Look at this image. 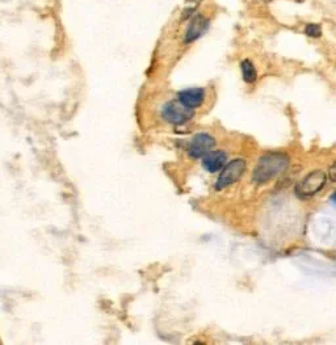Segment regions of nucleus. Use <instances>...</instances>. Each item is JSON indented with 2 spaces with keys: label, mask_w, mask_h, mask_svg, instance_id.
Instances as JSON below:
<instances>
[{
  "label": "nucleus",
  "mask_w": 336,
  "mask_h": 345,
  "mask_svg": "<svg viewBox=\"0 0 336 345\" xmlns=\"http://www.w3.org/2000/svg\"><path fill=\"white\" fill-rule=\"evenodd\" d=\"M289 166V158L285 154L280 152H269L261 156L256 168L253 171V181L257 184H264L282 173Z\"/></svg>",
  "instance_id": "f257e3e1"
},
{
  "label": "nucleus",
  "mask_w": 336,
  "mask_h": 345,
  "mask_svg": "<svg viewBox=\"0 0 336 345\" xmlns=\"http://www.w3.org/2000/svg\"><path fill=\"white\" fill-rule=\"evenodd\" d=\"M327 176L323 171H314L309 173L296 187V193L301 198H310L318 193L326 185Z\"/></svg>",
  "instance_id": "f03ea898"
},
{
  "label": "nucleus",
  "mask_w": 336,
  "mask_h": 345,
  "mask_svg": "<svg viewBox=\"0 0 336 345\" xmlns=\"http://www.w3.org/2000/svg\"><path fill=\"white\" fill-rule=\"evenodd\" d=\"M195 112L181 104L180 101H170L162 109L163 118L174 125H183L193 117Z\"/></svg>",
  "instance_id": "7ed1b4c3"
},
{
  "label": "nucleus",
  "mask_w": 336,
  "mask_h": 345,
  "mask_svg": "<svg viewBox=\"0 0 336 345\" xmlns=\"http://www.w3.org/2000/svg\"><path fill=\"white\" fill-rule=\"evenodd\" d=\"M246 171V162L243 159H236L232 160L224 167L222 173L218 177V181L216 184L217 189H224L226 187H230L231 184L236 183L240 177H242L243 172Z\"/></svg>",
  "instance_id": "20e7f679"
},
{
  "label": "nucleus",
  "mask_w": 336,
  "mask_h": 345,
  "mask_svg": "<svg viewBox=\"0 0 336 345\" xmlns=\"http://www.w3.org/2000/svg\"><path fill=\"white\" fill-rule=\"evenodd\" d=\"M216 146V139L208 133H200L192 138L188 147V154L191 158H203L204 155L210 152Z\"/></svg>",
  "instance_id": "39448f33"
},
{
  "label": "nucleus",
  "mask_w": 336,
  "mask_h": 345,
  "mask_svg": "<svg viewBox=\"0 0 336 345\" xmlns=\"http://www.w3.org/2000/svg\"><path fill=\"white\" fill-rule=\"evenodd\" d=\"M208 26H209V20L204 14H195L184 34L185 43H191L193 41L199 40L200 37L205 33Z\"/></svg>",
  "instance_id": "423d86ee"
},
{
  "label": "nucleus",
  "mask_w": 336,
  "mask_h": 345,
  "mask_svg": "<svg viewBox=\"0 0 336 345\" xmlns=\"http://www.w3.org/2000/svg\"><path fill=\"white\" fill-rule=\"evenodd\" d=\"M177 97L184 107L189 109H196L203 105L204 99H205V91L203 88H188V90L180 91Z\"/></svg>",
  "instance_id": "0eeeda50"
},
{
  "label": "nucleus",
  "mask_w": 336,
  "mask_h": 345,
  "mask_svg": "<svg viewBox=\"0 0 336 345\" xmlns=\"http://www.w3.org/2000/svg\"><path fill=\"white\" fill-rule=\"evenodd\" d=\"M227 162V155L224 151H210L204 155L203 166L210 173H216L224 168Z\"/></svg>",
  "instance_id": "6e6552de"
},
{
  "label": "nucleus",
  "mask_w": 336,
  "mask_h": 345,
  "mask_svg": "<svg viewBox=\"0 0 336 345\" xmlns=\"http://www.w3.org/2000/svg\"><path fill=\"white\" fill-rule=\"evenodd\" d=\"M240 70H242V75H243V80L246 82V83H253L255 80H256L257 78V72L256 69H255V66H253V63L249 59H244V61L242 62V65H240Z\"/></svg>",
  "instance_id": "1a4fd4ad"
},
{
  "label": "nucleus",
  "mask_w": 336,
  "mask_h": 345,
  "mask_svg": "<svg viewBox=\"0 0 336 345\" xmlns=\"http://www.w3.org/2000/svg\"><path fill=\"white\" fill-rule=\"evenodd\" d=\"M305 33L309 37L318 38V37L322 36V28L319 24H307L306 28H305Z\"/></svg>",
  "instance_id": "9d476101"
},
{
  "label": "nucleus",
  "mask_w": 336,
  "mask_h": 345,
  "mask_svg": "<svg viewBox=\"0 0 336 345\" xmlns=\"http://www.w3.org/2000/svg\"><path fill=\"white\" fill-rule=\"evenodd\" d=\"M330 179L333 181H336V162L334 163V166L330 168Z\"/></svg>",
  "instance_id": "9b49d317"
},
{
  "label": "nucleus",
  "mask_w": 336,
  "mask_h": 345,
  "mask_svg": "<svg viewBox=\"0 0 336 345\" xmlns=\"http://www.w3.org/2000/svg\"><path fill=\"white\" fill-rule=\"evenodd\" d=\"M187 1H189V3H200V1H203V0H187Z\"/></svg>",
  "instance_id": "f8f14e48"
},
{
  "label": "nucleus",
  "mask_w": 336,
  "mask_h": 345,
  "mask_svg": "<svg viewBox=\"0 0 336 345\" xmlns=\"http://www.w3.org/2000/svg\"><path fill=\"white\" fill-rule=\"evenodd\" d=\"M333 201H334V202H336V193H335V194H334V197H333Z\"/></svg>",
  "instance_id": "ddd939ff"
}]
</instances>
